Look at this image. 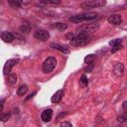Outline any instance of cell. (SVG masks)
Instances as JSON below:
<instances>
[{
	"label": "cell",
	"mask_w": 127,
	"mask_h": 127,
	"mask_svg": "<svg viewBox=\"0 0 127 127\" xmlns=\"http://www.w3.org/2000/svg\"><path fill=\"white\" fill-rule=\"evenodd\" d=\"M97 17V13L95 12H87L83 13L80 15H75L69 18V21L72 23H79V22H84V21H89L92 19H95Z\"/></svg>",
	"instance_id": "obj_1"
},
{
	"label": "cell",
	"mask_w": 127,
	"mask_h": 127,
	"mask_svg": "<svg viewBox=\"0 0 127 127\" xmlns=\"http://www.w3.org/2000/svg\"><path fill=\"white\" fill-rule=\"evenodd\" d=\"M57 65V60L54 57H49L45 60L43 63V71L46 73H49L54 70V68Z\"/></svg>",
	"instance_id": "obj_2"
},
{
	"label": "cell",
	"mask_w": 127,
	"mask_h": 127,
	"mask_svg": "<svg viewBox=\"0 0 127 127\" xmlns=\"http://www.w3.org/2000/svg\"><path fill=\"white\" fill-rule=\"evenodd\" d=\"M106 4V1L104 0H93V1H84L80 4V7L83 9H90V8H96L101 7Z\"/></svg>",
	"instance_id": "obj_3"
},
{
	"label": "cell",
	"mask_w": 127,
	"mask_h": 127,
	"mask_svg": "<svg viewBox=\"0 0 127 127\" xmlns=\"http://www.w3.org/2000/svg\"><path fill=\"white\" fill-rule=\"evenodd\" d=\"M17 60H15V59H10V60H8L6 63H5V64H4V67H3V74L4 75H7L9 72H10V70H11V68L17 64Z\"/></svg>",
	"instance_id": "obj_4"
},
{
	"label": "cell",
	"mask_w": 127,
	"mask_h": 127,
	"mask_svg": "<svg viewBox=\"0 0 127 127\" xmlns=\"http://www.w3.org/2000/svg\"><path fill=\"white\" fill-rule=\"evenodd\" d=\"M107 21H108V23L117 26L122 23V17L119 14H112L107 18Z\"/></svg>",
	"instance_id": "obj_5"
},
{
	"label": "cell",
	"mask_w": 127,
	"mask_h": 127,
	"mask_svg": "<svg viewBox=\"0 0 127 127\" xmlns=\"http://www.w3.org/2000/svg\"><path fill=\"white\" fill-rule=\"evenodd\" d=\"M34 37H35L37 40L47 41V40L50 38V34H49V32H47V31H45V30H39V31H36V32H35Z\"/></svg>",
	"instance_id": "obj_6"
},
{
	"label": "cell",
	"mask_w": 127,
	"mask_h": 127,
	"mask_svg": "<svg viewBox=\"0 0 127 127\" xmlns=\"http://www.w3.org/2000/svg\"><path fill=\"white\" fill-rule=\"evenodd\" d=\"M99 28V24L98 23H92V24H89L87 26H84L82 27L80 30V32H84V33H90V32H95L97 29Z\"/></svg>",
	"instance_id": "obj_7"
},
{
	"label": "cell",
	"mask_w": 127,
	"mask_h": 127,
	"mask_svg": "<svg viewBox=\"0 0 127 127\" xmlns=\"http://www.w3.org/2000/svg\"><path fill=\"white\" fill-rule=\"evenodd\" d=\"M1 39L5 43H11V42H13L15 40V36L10 32H3L1 34Z\"/></svg>",
	"instance_id": "obj_8"
},
{
	"label": "cell",
	"mask_w": 127,
	"mask_h": 127,
	"mask_svg": "<svg viewBox=\"0 0 127 127\" xmlns=\"http://www.w3.org/2000/svg\"><path fill=\"white\" fill-rule=\"evenodd\" d=\"M64 89H59V90L52 96V102H53V103H59V102L62 100V98H63V96H64Z\"/></svg>",
	"instance_id": "obj_9"
},
{
	"label": "cell",
	"mask_w": 127,
	"mask_h": 127,
	"mask_svg": "<svg viewBox=\"0 0 127 127\" xmlns=\"http://www.w3.org/2000/svg\"><path fill=\"white\" fill-rule=\"evenodd\" d=\"M52 115H53V110L52 109H46L43 111L42 115H41V118L44 122H49L51 119H52Z\"/></svg>",
	"instance_id": "obj_10"
},
{
	"label": "cell",
	"mask_w": 127,
	"mask_h": 127,
	"mask_svg": "<svg viewBox=\"0 0 127 127\" xmlns=\"http://www.w3.org/2000/svg\"><path fill=\"white\" fill-rule=\"evenodd\" d=\"M51 47H52L53 49H55V50L60 51L61 53H64V54H69V51H68L67 49H65L64 47H63V46H61V45H59V44L52 43V44H51Z\"/></svg>",
	"instance_id": "obj_11"
},
{
	"label": "cell",
	"mask_w": 127,
	"mask_h": 127,
	"mask_svg": "<svg viewBox=\"0 0 127 127\" xmlns=\"http://www.w3.org/2000/svg\"><path fill=\"white\" fill-rule=\"evenodd\" d=\"M28 91V86L26 84H21L19 87H18V90H17V94L22 96L24 94H26V92Z\"/></svg>",
	"instance_id": "obj_12"
},
{
	"label": "cell",
	"mask_w": 127,
	"mask_h": 127,
	"mask_svg": "<svg viewBox=\"0 0 127 127\" xmlns=\"http://www.w3.org/2000/svg\"><path fill=\"white\" fill-rule=\"evenodd\" d=\"M16 82H17V75L15 73H11L8 76V83L10 85H14V84H16Z\"/></svg>",
	"instance_id": "obj_13"
},
{
	"label": "cell",
	"mask_w": 127,
	"mask_h": 127,
	"mask_svg": "<svg viewBox=\"0 0 127 127\" xmlns=\"http://www.w3.org/2000/svg\"><path fill=\"white\" fill-rule=\"evenodd\" d=\"M123 69H124V65L122 64H117L116 65H115V67H114V71L117 73V74H119V75H121L122 74V72H123Z\"/></svg>",
	"instance_id": "obj_14"
},
{
	"label": "cell",
	"mask_w": 127,
	"mask_h": 127,
	"mask_svg": "<svg viewBox=\"0 0 127 127\" xmlns=\"http://www.w3.org/2000/svg\"><path fill=\"white\" fill-rule=\"evenodd\" d=\"M30 31H31V27L28 23H24L20 27V32H22V33H29Z\"/></svg>",
	"instance_id": "obj_15"
},
{
	"label": "cell",
	"mask_w": 127,
	"mask_h": 127,
	"mask_svg": "<svg viewBox=\"0 0 127 127\" xmlns=\"http://www.w3.org/2000/svg\"><path fill=\"white\" fill-rule=\"evenodd\" d=\"M54 26H55L58 30H60V31H64V30H65V29L67 28V25H66V24H64V23H60V22L55 23Z\"/></svg>",
	"instance_id": "obj_16"
},
{
	"label": "cell",
	"mask_w": 127,
	"mask_h": 127,
	"mask_svg": "<svg viewBox=\"0 0 127 127\" xmlns=\"http://www.w3.org/2000/svg\"><path fill=\"white\" fill-rule=\"evenodd\" d=\"M8 3L11 5V6H13V7H20L21 5H22V3H21V1H18V0H9L8 1Z\"/></svg>",
	"instance_id": "obj_17"
},
{
	"label": "cell",
	"mask_w": 127,
	"mask_h": 127,
	"mask_svg": "<svg viewBox=\"0 0 127 127\" xmlns=\"http://www.w3.org/2000/svg\"><path fill=\"white\" fill-rule=\"evenodd\" d=\"M87 83H88L87 77L85 76V74H82L81 77H80V84L83 85V86H85V85H87Z\"/></svg>",
	"instance_id": "obj_18"
},
{
	"label": "cell",
	"mask_w": 127,
	"mask_h": 127,
	"mask_svg": "<svg viewBox=\"0 0 127 127\" xmlns=\"http://www.w3.org/2000/svg\"><path fill=\"white\" fill-rule=\"evenodd\" d=\"M9 118H10L9 114L0 112V121H7V120H9Z\"/></svg>",
	"instance_id": "obj_19"
},
{
	"label": "cell",
	"mask_w": 127,
	"mask_h": 127,
	"mask_svg": "<svg viewBox=\"0 0 127 127\" xmlns=\"http://www.w3.org/2000/svg\"><path fill=\"white\" fill-rule=\"evenodd\" d=\"M121 42H122V40H121V39H115V40H113V41L109 42V45H110V46H112V47H114V46H116V45H120V44H121Z\"/></svg>",
	"instance_id": "obj_20"
},
{
	"label": "cell",
	"mask_w": 127,
	"mask_h": 127,
	"mask_svg": "<svg viewBox=\"0 0 127 127\" xmlns=\"http://www.w3.org/2000/svg\"><path fill=\"white\" fill-rule=\"evenodd\" d=\"M126 119H127V117H126L125 114H122V115H118L117 116V121L120 122V123H124L126 121Z\"/></svg>",
	"instance_id": "obj_21"
},
{
	"label": "cell",
	"mask_w": 127,
	"mask_h": 127,
	"mask_svg": "<svg viewBox=\"0 0 127 127\" xmlns=\"http://www.w3.org/2000/svg\"><path fill=\"white\" fill-rule=\"evenodd\" d=\"M42 2L46 4H59L61 1L60 0H43Z\"/></svg>",
	"instance_id": "obj_22"
},
{
	"label": "cell",
	"mask_w": 127,
	"mask_h": 127,
	"mask_svg": "<svg viewBox=\"0 0 127 127\" xmlns=\"http://www.w3.org/2000/svg\"><path fill=\"white\" fill-rule=\"evenodd\" d=\"M60 127H72L71 123L68 122V121H63L61 124H60Z\"/></svg>",
	"instance_id": "obj_23"
},
{
	"label": "cell",
	"mask_w": 127,
	"mask_h": 127,
	"mask_svg": "<svg viewBox=\"0 0 127 127\" xmlns=\"http://www.w3.org/2000/svg\"><path fill=\"white\" fill-rule=\"evenodd\" d=\"M93 59H94V55H88L87 57H85L84 62H85V63H90Z\"/></svg>",
	"instance_id": "obj_24"
},
{
	"label": "cell",
	"mask_w": 127,
	"mask_h": 127,
	"mask_svg": "<svg viewBox=\"0 0 127 127\" xmlns=\"http://www.w3.org/2000/svg\"><path fill=\"white\" fill-rule=\"evenodd\" d=\"M122 48V46L121 45H116V46H114V47H112V49H111V53L113 54V53H115L116 51H118V50H120Z\"/></svg>",
	"instance_id": "obj_25"
},
{
	"label": "cell",
	"mask_w": 127,
	"mask_h": 127,
	"mask_svg": "<svg viewBox=\"0 0 127 127\" xmlns=\"http://www.w3.org/2000/svg\"><path fill=\"white\" fill-rule=\"evenodd\" d=\"M4 102H5V99L0 100V112L3 111V108H4Z\"/></svg>",
	"instance_id": "obj_26"
},
{
	"label": "cell",
	"mask_w": 127,
	"mask_h": 127,
	"mask_svg": "<svg viewBox=\"0 0 127 127\" xmlns=\"http://www.w3.org/2000/svg\"><path fill=\"white\" fill-rule=\"evenodd\" d=\"M36 93H37L36 91H35V92H33V93H31V94H30V95H29L28 97H26V98H25V101H28V100H29L30 98H32V97H33V96H34V95H35Z\"/></svg>",
	"instance_id": "obj_27"
},
{
	"label": "cell",
	"mask_w": 127,
	"mask_h": 127,
	"mask_svg": "<svg viewBox=\"0 0 127 127\" xmlns=\"http://www.w3.org/2000/svg\"><path fill=\"white\" fill-rule=\"evenodd\" d=\"M92 68H93V64H90L88 67H86V71H88V72H90L91 70H92Z\"/></svg>",
	"instance_id": "obj_28"
},
{
	"label": "cell",
	"mask_w": 127,
	"mask_h": 127,
	"mask_svg": "<svg viewBox=\"0 0 127 127\" xmlns=\"http://www.w3.org/2000/svg\"><path fill=\"white\" fill-rule=\"evenodd\" d=\"M126 108H127V101H124L123 102V110L126 111Z\"/></svg>",
	"instance_id": "obj_29"
}]
</instances>
